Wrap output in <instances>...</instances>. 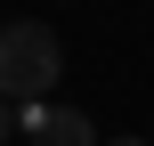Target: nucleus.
Returning a JSON list of instances; mask_svg holds the SVG:
<instances>
[{
	"instance_id": "20e7f679",
	"label": "nucleus",
	"mask_w": 154,
	"mask_h": 146,
	"mask_svg": "<svg viewBox=\"0 0 154 146\" xmlns=\"http://www.w3.org/2000/svg\"><path fill=\"white\" fill-rule=\"evenodd\" d=\"M114 146H138V138H114Z\"/></svg>"
},
{
	"instance_id": "f257e3e1",
	"label": "nucleus",
	"mask_w": 154,
	"mask_h": 146,
	"mask_svg": "<svg viewBox=\"0 0 154 146\" xmlns=\"http://www.w3.org/2000/svg\"><path fill=\"white\" fill-rule=\"evenodd\" d=\"M57 73H65V49H57L49 24H0V98L41 106Z\"/></svg>"
},
{
	"instance_id": "7ed1b4c3",
	"label": "nucleus",
	"mask_w": 154,
	"mask_h": 146,
	"mask_svg": "<svg viewBox=\"0 0 154 146\" xmlns=\"http://www.w3.org/2000/svg\"><path fill=\"white\" fill-rule=\"evenodd\" d=\"M8 130H16V122H8V98H0V146H8Z\"/></svg>"
},
{
	"instance_id": "f03ea898",
	"label": "nucleus",
	"mask_w": 154,
	"mask_h": 146,
	"mask_svg": "<svg viewBox=\"0 0 154 146\" xmlns=\"http://www.w3.org/2000/svg\"><path fill=\"white\" fill-rule=\"evenodd\" d=\"M24 138L32 146H97V130H89V114H73V106H32V114H24Z\"/></svg>"
}]
</instances>
